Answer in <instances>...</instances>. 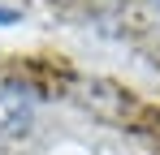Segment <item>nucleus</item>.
Listing matches in <instances>:
<instances>
[{
    "mask_svg": "<svg viewBox=\"0 0 160 155\" xmlns=\"http://www.w3.org/2000/svg\"><path fill=\"white\" fill-rule=\"evenodd\" d=\"M30 121H35V95H30V86L13 82V78H0V138L26 134Z\"/></svg>",
    "mask_w": 160,
    "mask_h": 155,
    "instance_id": "nucleus-1",
    "label": "nucleus"
},
{
    "mask_svg": "<svg viewBox=\"0 0 160 155\" xmlns=\"http://www.w3.org/2000/svg\"><path fill=\"white\" fill-rule=\"evenodd\" d=\"M147 4H152V9H156V13H160V0H147Z\"/></svg>",
    "mask_w": 160,
    "mask_h": 155,
    "instance_id": "nucleus-3",
    "label": "nucleus"
},
{
    "mask_svg": "<svg viewBox=\"0 0 160 155\" xmlns=\"http://www.w3.org/2000/svg\"><path fill=\"white\" fill-rule=\"evenodd\" d=\"M0 22H18V13L13 9H0Z\"/></svg>",
    "mask_w": 160,
    "mask_h": 155,
    "instance_id": "nucleus-2",
    "label": "nucleus"
}]
</instances>
